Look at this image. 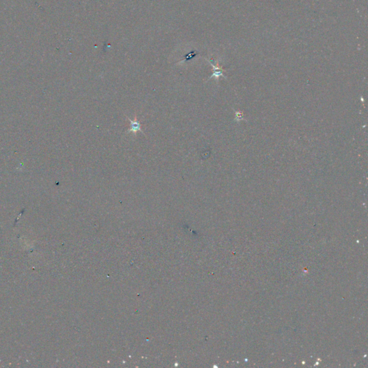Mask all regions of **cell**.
Listing matches in <instances>:
<instances>
[{"label":"cell","instance_id":"7a4b0ae2","mask_svg":"<svg viewBox=\"0 0 368 368\" xmlns=\"http://www.w3.org/2000/svg\"><path fill=\"white\" fill-rule=\"evenodd\" d=\"M208 61L209 62V63H210L211 65L212 66L213 70H214L213 71L212 75H211V76L209 77V80L210 79H211V78H213V77L217 78V79H218V78L220 77V76H224V77H225L224 75L223 74V71H224V70H223L222 68L221 67V66H219L218 65V63H217V65H214V63H213V60L212 59H208Z\"/></svg>","mask_w":368,"mask_h":368},{"label":"cell","instance_id":"6da1fadb","mask_svg":"<svg viewBox=\"0 0 368 368\" xmlns=\"http://www.w3.org/2000/svg\"><path fill=\"white\" fill-rule=\"evenodd\" d=\"M126 118H127V119L129 121H130V128H129V130H127V132H133V133H136L137 132H143L142 130V125H141V124H140V122L137 119V114H135L134 120L130 119L127 117H126Z\"/></svg>","mask_w":368,"mask_h":368},{"label":"cell","instance_id":"3957f363","mask_svg":"<svg viewBox=\"0 0 368 368\" xmlns=\"http://www.w3.org/2000/svg\"><path fill=\"white\" fill-rule=\"evenodd\" d=\"M196 55H197V53H196V51L190 52L189 53L186 55V56H185V58H184L182 60V61H181H181H189V60L192 59L193 58H194L196 56Z\"/></svg>","mask_w":368,"mask_h":368}]
</instances>
